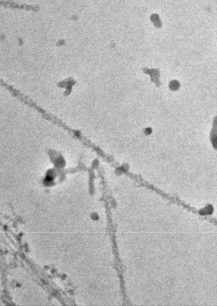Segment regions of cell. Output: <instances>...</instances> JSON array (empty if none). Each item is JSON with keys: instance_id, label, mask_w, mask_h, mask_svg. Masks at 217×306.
<instances>
[{"instance_id": "6da1fadb", "label": "cell", "mask_w": 217, "mask_h": 306, "mask_svg": "<svg viewBox=\"0 0 217 306\" xmlns=\"http://www.w3.org/2000/svg\"><path fill=\"white\" fill-rule=\"evenodd\" d=\"M212 210H213V209H212V206H207V208H206L204 210H202V214H203V215H205V214H210V213H212Z\"/></svg>"}]
</instances>
